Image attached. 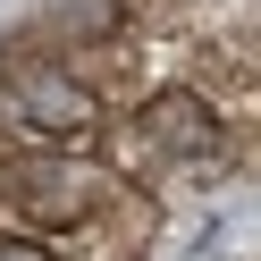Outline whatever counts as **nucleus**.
Listing matches in <instances>:
<instances>
[{
	"mask_svg": "<svg viewBox=\"0 0 261 261\" xmlns=\"http://www.w3.org/2000/svg\"><path fill=\"white\" fill-rule=\"evenodd\" d=\"M0 126H17L34 143H85L101 126V101L68 76V59L34 34V17L9 25L0 42Z\"/></svg>",
	"mask_w": 261,
	"mask_h": 261,
	"instance_id": "1",
	"label": "nucleus"
},
{
	"mask_svg": "<svg viewBox=\"0 0 261 261\" xmlns=\"http://www.w3.org/2000/svg\"><path fill=\"white\" fill-rule=\"evenodd\" d=\"M160 227H169V194L118 177L85 219H68L59 236H42V244H51V261H152Z\"/></svg>",
	"mask_w": 261,
	"mask_h": 261,
	"instance_id": "2",
	"label": "nucleus"
}]
</instances>
